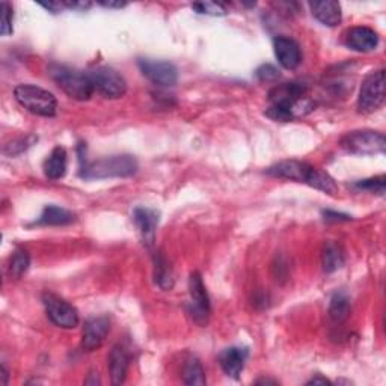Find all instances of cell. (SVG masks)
<instances>
[{"mask_svg":"<svg viewBox=\"0 0 386 386\" xmlns=\"http://www.w3.org/2000/svg\"><path fill=\"white\" fill-rule=\"evenodd\" d=\"M137 160L130 154H118L82 163L80 177L85 180L127 178L137 173Z\"/></svg>","mask_w":386,"mask_h":386,"instance_id":"cell-1","label":"cell"},{"mask_svg":"<svg viewBox=\"0 0 386 386\" xmlns=\"http://www.w3.org/2000/svg\"><path fill=\"white\" fill-rule=\"evenodd\" d=\"M49 74L58 87L73 100L87 101L95 91L89 73L53 63L49 67Z\"/></svg>","mask_w":386,"mask_h":386,"instance_id":"cell-2","label":"cell"},{"mask_svg":"<svg viewBox=\"0 0 386 386\" xmlns=\"http://www.w3.org/2000/svg\"><path fill=\"white\" fill-rule=\"evenodd\" d=\"M14 96L21 107H25L27 112L34 115L51 118L58 112L56 96L51 92L37 87V85H18L14 89Z\"/></svg>","mask_w":386,"mask_h":386,"instance_id":"cell-3","label":"cell"},{"mask_svg":"<svg viewBox=\"0 0 386 386\" xmlns=\"http://www.w3.org/2000/svg\"><path fill=\"white\" fill-rule=\"evenodd\" d=\"M340 145L350 154L374 156L383 154L386 148L385 135L374 130H356L341 137Z\"/></svg>","mask_w":386,"mask_h":386,"instance_id":"cell-4","label":"cell"},{"mask_svg":"<svg viewBox=\"0 0 386 386\" xmlns=\"http://www.w3.org/2000/svg\"><path fill=\"white\" fill-rule=\"evenodd\" d=\"M385 103V70L370 73L363 79L358 96V111L361 113H373Z\"/></svg>","mask_w":386,"mask_h":386,"instance_id":"cell-5","label":"cell"},{"mask_svg":"<svg viewBox=\"0 0 386 386\" xmlns=\"http://www.w3.org/2000/svg\"><path fill=\"white\" fill-rule=\"evenodd\" d=\"M189 293H190V302H189L190 317L197 325L207 326L210 314H211V305H210V297L207 293L206 284H204L199 272L190 273Z\"/></svg>","mask_w":386,"mask_h":386,"instance_id":"cell-6","label":"cell"},{"mask_svg":"<svg viewBox=\"0 0 386 386\" xmlns=\"http://www.w3.org/2000/svg\"><path fill=\"white\" fill-rule=\"evenodd\" d=\"M42 304L46 306V313L53 325L62 329H74L79 326V313L66 299L53 293L42 294Z\"/></svg>","mask_w":386,"mask_h":386,"instance_id":"cell-7","label":"cell"},{"mask_svg":"<svg viewBox=\"0 0 386 386\" xmlns=\"http://www.w3.org/2000/svg\"><path fill=\"white\" fill-rule=\"evenodd\" d=\"M94 89L101 94L104 99L116 100L121 99L127 92V82L121 73L111 67H99L89 71Z\"/></svg>","mask_w":386,"mask_h":386,"instance_id":"cell-8","label":"cell"},{"mask_svg":"<svg viewBox=\"0 0 386 386\" xmlns=\"http://www.w3.org/2000/svg\"><path fill=\"white\" fill-rule=\"evenodd\" d=\"M306 87L299 82H288L276 85L275 88L269 91V101L273 106L288 107L297 116L299 107L306 100Z\"/></svg>","mask_w":386,"mask_h":386,"instance_id":"cell-9","label":"cell"},{"mask_svg":"<svg viewBox=\"0 0 386 386\" xmlns=\"http://www.w3.org/2000/svg\"><path fill=\"white\" fill-rule=\"evenodd\" d=\"M137 66L141 68L144 76L153 82L157 87H174L178 80V71L174 63L168 61L156 59H139Z\"/></svg>","mask_w":386,"mask_h":386,"instance_id":"cell-10","label":"cell"},{"mask_svg":"<svg viewBox=\"0 0 386 386\" xmlns=\"http://www.w3.org/2000/svg\"><path fill=\"white\" fill-rule=\"evenodd\" d=\"M316 166L309 165L306 162H300V160H282L272 165L270 168L266 169V174L275 177L296 181V183L309 185L311 177H313Z\"/></svg>","mask_w":386,"mask_h":386,"instance_id":"cell-11","label":"cell"},{"mask_svg":"<svg viewBox=\"0 0 386 386\" xmlns=\"http://www.w3.org/2000/svg\"><path fill=\"white\" fill-rule=\"evenodd\" d=\"M111 329V321L107 317H92L85 321L82 349L85 351H94L103 346Z\"/></svg>","mask_w":386,"mask_h":386,"instance_id":"cell-12","label":"cell"},{"mask_svg":"<svg viewBox=\"0 0 386 386\" xmlns=\"http://www.w3.org/2000/svg\"><path fill=\"white\" fill-rule=\"evenodd\" d=\"M273 49L278 62L285 70H296L302 62V50L293 38L284 35L276 37L273 39Z\"/></svg>","mask_w":386,"mask_h":386,"instance_id":"cell-13","label":"cell"},{"mask_svg":"<svg viewBox=\"0 0 386 386\" xmlns=\"http://www.w3.org/2000/svg\"><path fill=\"white\" fill-rule=\"evenodd\" d=\"M346 46L355 51L368 53L379 46V35L376 30L367 26H355L346 32Z\"/></svg>","mask_w":386,"mask_h":386,"instance_id":"cell-14","label":"cell"},{"mask_svg":"<svg viewBox=\"0 0 386 386\" xmlns=\"http://www.w3.org/2000/svg\"><path fill=\"white\" fill-rule=\"evenodd\" d=\"M249 349L232 346L220 351L219 355V366L222 367L223 373L231 379H239L242 374L244 363L248 361Z\"/></svg>","mask_w":386,"mask_h":386,"instance_id":"cell-15","label":"cell"},{"mask_svg":"<svg viewBox=\"0 0 386 386\" xmlns=\"http://www.w3.org/2000/svg\"><path fill=\"white\" fill-rule=\"evenodd\" d=\"M133 220L141 232V237L147 246H153L156 240V230L160 222V213L148 207H137L133 211Z\"/></svg>","mask_w":386,"mask_h":386,"instance_id":"cell-16","label":"cell"},{"mask_svg":"<svg viewBox=\"0 0 386 386\" xmlns=\"http://www.w3.org/2000/svg\"><path fill=\"white\" fill-rule=\"evenodd\" d=\"M311 13L320 21L321 25L335 27L341 23V5L334 0H326V2H311Z\"/></svg>","mask_w":386,"mask_h":386,"instance_id":"cell-17","label":"cell"},{"mask_svg":"<svg viewBox=\"0 0 386 386\" xmlns=\"http://www.w3.org/2000/svg\"><path fill=\"white\" fill-rule=\"evenodd\" d=\"M68 166V156L66 148L56 147L44 162V174L49 180H61L67 174Z\"/></svg>","mask_w":386,"mask_h":386,"instance_id":"cell-18","label":"cell"},{"mask_svg":"<svg viewBox=\"0 0 386 386\" xmlns=\"http://www.w3.org/2000/svg\"><path fill=\"white\" fill-rule=\"evenodd\" d=\"M128 371V356L121 346H115L109 353V374L113 385H121Z\"/></svg>","mask_w":386,"mask_h":386,"instance_id":"cell-19","label":"cell"},{"mask_svg":"<svg viewBox=\"0 0 386 386\" xmlns=\"http://www.w3.org/2000/svg\"><path fill=\"white\" fill-rule=\"evenodd\" d=\"M76 220V216L66 208L58 206H47L42 211L35 225H44V227H63Z\"/></svg>","mask_w":386,"mask_h":386,"instance_id":"cell-20","label":"cell"},{"mask_svg":"<svg viewBox=\"0 0 386 386\" xmlns=\"http://www.w3.org/2000/svg\"><path fill=\"white\" fill-rule=\"evenodd\" d=\"M154 281L165 292L173 288L175 282L173 267L162 252H156L154 255Z\"/></svg>","mask_w":386,"mask_h":386,"instance_id":"cell-21","label":"cell"},{"mask_svg":"<svg viewBox=\"0 0 386 386\" xmlns=\"http://www.w3.org/2000/svg\"><path fill=\"white\" fill-rule=\"evenodd\" d=\"M344 252L340 248V244L329 242L326 243L323 254H321V264H323V269L326 273H334L340 270L342 266H344Z\"/></svg>","mask_w":386,"mask_h":386,"instance_id":"cell-22","label":"cell"},{"mask_svg":"<svg viewBox=\"0 0 386 386\" xmlns=\"http://www.w3.org/2000/svg\"><path fill=\"white\" fill-rule=\"evenodd\" d=\"M351 311L350 297L344 292H337L330 299L329 305V317L335 323H342V321L347 320Z\"/></svg>","mask_w":386,"mask_h":386,"instance_id":"cell-23","label":"cell"},{"mask_svg":"<svg viewBox=\"0 0 386 386\" xmlns=\"http://www.w3.org/2000/svg\"><path fill=\"white\" fill-rule=\"evenodd\" d=\"M183 382L186 385H198L202 386L207 383L206 371H204L201 362L197 356H190L186 359L183 367Z\"/></svg>","mask_w":386,"mask_h":386,"instance_id":"cell-24","label":"cell"},{"mask_svg":"<svg viewBox=\"0 0 386 386\" xmlns=\"http://www.w3.org/2000/svg\"><path fill=\"white\" fill-rule=\"evenodd\" d=\"M30 267V255L25 249H17L13 256H11V263H9V272L17 280H20Z\"/></svg>","mask_w":386,"mask_h":386,"instance_id":"cell-25","label":"cell"},{"mask_svg":"<svg viewBox=\"0 0 386 386\" xmlns=\"http://www.w3.org/2000/svg\"><path fill=\"white\" fill-rule=\"evenodd\" d=\"M35 142H38V137L34 136V135H29V136H25V137H18V139H14L13 142H9V144L5 145L4 153L6 156H18L21 153H25L26 149H29Z\"/></svg>","mask_w":386,"mask_h":386,"instance_id":"cell-26","label":"cell"},{"mask_svg":"<svg viewBox=\"0 0 386 386\" xmlns=\"http://www.w3.org/2000/svg\"><path fill=\"white\" fill-rule=\"evenodd\" d=\"M385 186H386L385 175L373 177V178H367V180H361V181H356V183H355L356 189L376 193V195H380V197L385 195Z\"/></svg>","mask_w":386,"mask_h":386,"instance_id":"cell-27","label":"cell"},{"mask_svg":"<svg viewBox=\"0 0 386 386\" xmlns=\"http://www.w3.org/2000/svg\"><path fill=\"white\" fill-rule=\"evenodd\" d=\"M192 8L195 9L198 14H206L213 17H222L227 14V9H225L222 4H214V2H198V4H193Z\"/></svg>","mask_w":386,"mask_h":386,"instance_id":"cell-28","label":"cell"},{"mask_svg":"<svg viewBox=\"0 0 386 386\" xmlns=\"http://www.w3.org/2000/svg\"><path fill=\"white\" fill-rule=\"evenodd\" d=\"M266 115L270 118V120L273 121H278V123H290L293 121L296 115L292 109H288V107H282V106H270L269 109L266 111Z\"/></svg>","mask_w":386,"mask_h":386,"instance_id":"cell-29","label":"cell"},{"mask_svg":"<svg viewBox=\"0 0 386 386\" xmlns=\"http://www.w3.org/2000/svg\"><path fill=\"white\" fill-rule=\"evenodd\" d=\"M13 20H14V11L8 2H2V23H0V34L4 37H8L13 34Z\"/></svg>","mask_w":386,"mask_h":386,"instance_id":"cell-30","label":"cell"},{"mask_svg":"<svg viewBox=\"0 0 386 386\" xmlns=\"http://www.w3.org/2000/svg\"><path fill=\"white\" fill-rule=\"evenodd\" d=\"M255 76L261 82H275L276 79H280V71L270 66V63H264V66L255 71Z\"/></svg>","mask_w":386,"mask_h":386,"instance_id":"cell-31","label":"cell"},{"mask_svg":"<svg viewBox=\"0 0 386 386\" xmlns=\"http://www.w3.org/2000/svg\"><path fill=\"white\" fill-rule=\"evenodd\" d=\"M323 216H325V220H328V222H349V220H351V216H349V214L337 213L332 210H325Z\"/></svg>","mask_w":386,"mask_h":386,"instance_id":"cell-32","label":"cell"},{"mask_svg":"<svg viewBox=\"0 0 386 386\" xmlns=\"http://www.w3.org/2000/svg\"><path fill=\"white\" fill-rule=\"evenodd\" d=\"M62 5H63V8L76 9V11H88L92 6L91 2H68V0L62 2Z\"/></svg>","mask_w":386,"mask_h":386,"instance_id":"cell-33","label":"cell"},{"mask_svg":"<svg viewBox=\"0 0 386 386\" xmlns=\"http://www.w3.org/2000/svg\"><path fill=\"white\" fill-rule=\"evenodd\" d=\"M99 5H101L104 8H112V9H121V8L127 6L125 2H99Z\"/></svg>","mask_w":386,"mask_h":386,"instance_id":"cell-34","label":"cell"},{"mask_svg":"<svg viewBox=\"0 0 386 386\" xmlns=\"http://www.w3.org/2000/svg\"><path fill=\"white\" fill-rule=\"evenodd\" d=\"M330 383H332L330 380H328L326 378H321L320 374H317V376L311 379L306 385H330Z\"/></svg>","mask_w":386,"mask_h":386,"instance_id":"cell-35","label":"cell"},{"mask_svg":"<svg viewBox=\"0 0 386 386\" xmlns=\"http://www.w3.org/2000/svg\"><path fill=\"white\" fill-rule=\"evenodd\" d=\"M256 383H259V385H267V383H272V385H276L278 382H276V380H269V379H261V380H256Z\"/></svg>","mask_w":386,"mask_h":386,"instance_id":"cell-36","label":"cell"},{"mask_svg":"<svg viewBox=\"0 0 386 386\" xmlns=\"http://www.w3.org/2000/svg\"><path fill=\"white\" fill-rule=\"evenodd\" d=\"M2 376H4V385H6L8 383V371H6V368L5 367H2Z\"/></svg>","mask_w":386,"mask_h":386,"instance_id":"cell-37","label":"cell"}]
</instances>
